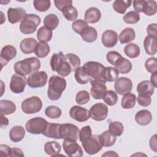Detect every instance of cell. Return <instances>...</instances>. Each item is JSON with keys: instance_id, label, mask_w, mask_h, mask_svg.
<instances>
[{"instance_id": "6da1fadb", "label": "cell", "mask_w": 157, "mask_h": 157, "mask_svg": "<svg viewBox=\"0 0 157 157\" xmlns=\"http://www.w3.org/2000/svg\"><path fill=\"white\" fill-rule=\"evenodd\" d=\"M40 67V60L36 57H30L18 61L13 65V69L16 74L23 76L37 72Z\"/></svg>"}, {"instance_id": "7a4b0ae2", "label": "cell", "mask_w": 157, "mask_h": 157, "mask_svg": "<svg viewBox=\"0 0 157 157\" xmlns=\"http://www.w3.org/2000/svg\"><path fill=\"white\" fill-rule=\"evenodd\" d=\"M66 88V80L58 75L52 76L48 81L47 96L50 100L59 99Z\"/></svg>"}, {"instance_id": "3957f363", "label": "cell", "mask_w": 157, "mask_h": 157, "mask_svg": "<svg viewBox=\"0 0 157 157\" xmlns=\"http://www.w3.org/2000/svg\"><path fill=\"white\" fill-rule=\"evenodd\" d=\"M41 21L40 18L36 14H26L20 25V30L24 34L34 33Z\"/></svg>"}, {"instance_id": "277c9868", "label": "cell", "mask_w": 157, "mask_h": 157, "mask_svg": "<svg viewBox=\"0 0 157 157\" xmlns=\"http://www.w3.org/2000/svg\"><path fill=\"white\" fill-rule=\"evenodd\" d=\"M83 67L91 80H99L106 83L102 77L103 72L105 67L101 63L88 61L85 63Z\"/></svg>"}, {"instance_id": "5b68a950", "label": "cell", "mask_w": 157, "mask_h": 157, "mask_svg": "<svg viewBox=\"0 0 157 157\" xmlns=\"http://www.w3.org/2000/svg\"><path fill=\"white\" fill-rule=\"evenodd\" d=\"M48 121L42 117H35L29 119L25 124L26 130L33 134H43L45 131Z\"/></svg>"}, {"instance_id": "8992f818", "label": "cell", "mask_w": 157, "mask_h": 157, "mask_svg": "<svg viewBox=\"0 0 157 157\" xmlns=\"http://www.w3.org/2000/svg\"><path fill=\"white\" fill-rule=\"evenodd\" d=\"M22 111L26 114H34L39 112L42 107V102L37 96H31L21 102Z\"/></svg>"}, {"instance_id": "52a82bcc", "label": "cell", "mask_w": 157, "mask_h": 157, "mask_svg": "<svg viewBox=\"0 0 157 157\" xmlns=\"http://www.w3.org/2000/svg\"><path fill=\"white\" fill-rule=\"evenodd\" d=\"M78 128L71 123L61 124L60 136L61 139L66 140L77 141L79 136Z\"/></svg>"}, {"instance_id": "ba28073f", "label": "cell", "mask_w": 157, "mask_h": 157, "mask_svg": "<svg viewBox=\"0 0 157 157\" xmlns=\"http://www.w3.org/2000/svg\"><path fill=\"white\" fill-rule=\"evenodd\" d=\"M48 75L45 71H37L30 74L27 78L29 87L36 88L45 86L47 82Z\"/></svg>"}, {"instance_id": "9c48e42d", "label": "cell", "mask_w": 157, "mask_h": 157, "mask_svg": "<svg viewBox=\"0 0 157 157\" xmlns=\"http://www.w3.org/2000/svg\"><path fill=\"white\" fill-rule=\"evenodd\" d=\"M90 117L98 121L104 120L108 115L107 106L101 102H98L92 105L89 110Z\"/></svg>"}, {"instance_id": "30bf717a", "label": "cell", "mask_w": 157, "mask_h": 157, "mask_svg": "<svg viewBox=\"0 0 157 157\" xmlns=\"http://www.w3.org/2000/svg\"><path fill=\"white\" fill-rule=\"evenodd\" d=\"M27 83V78L25 76L15 74L12 75L10 78L9 88L14 93H21L24 91L25 88Z\"/></svg>"}, {"instance_id": "8fae6325", "label": "cell", "mask_w": 157, "mask_h": 157, "mask_svg": "<svg viewBox=\"0 0 157 157\" xmlns=\"http://www.w3.org/2000/svg\"><path fill=\"white\" fill-rule=\"evenodd\" d=\"M85 151L90 155H93L99 152L102 146L101 145L99 137L97 135H92V136L86 141L82 142Z\"/></svg>"}, {"instance_id": "7c38bea8", "label": "cell", "mask_w": 157, "mask_h": 157, "mask_svg": "<svg viewBox=\"0 0 157 157\" xmlns=\"http://www.w3.org/2000/svg\"><path fill=\"white\" fill-rule=\"evenodd\" d=\"M63 147L65 153L68 156L82 157L83 156V150L76 141L64 140Z\"/></svg>"}, {"instance_id": "4fadbf2b", "label": "cell", "mask_w": 157, "mask_h": 157, "mask_svg": "<svg viewBox=\"0 0 157 157\" xmlns=\"http://www.w3.org/2000/svg\"><path fill=\"white\" fill-rule=\"evenodd\" d=\"M91 88L90 89V94L95 99H102L105 93L107 91L105 82L99 80H90Z\"/></svg>"}, {"instance_id": "5bb4252c", "label": "cell", "mask_w": 157, "mask_h": 157, "mask_svg": "<svg viewBox=\"0 0 157 157\" xmlns=\"http://www.w3.org/2000/svg\"><path fill=\"white\" fill-rule=\"evenodd\" d=\"M114 88L117 93L124 95L131 92L132 88V83L129 78L123 77L118 78L115 83Z\"/></svg>"}, {"instance_id": "9a60e30c", "label": "cell", "mask_w": 157, "mask_h": 157, "mask_svg": "<svg viewBox=\"0 0 157 157\" xmlns=\"http://www.w3.org/2000/svg\"><path fill=\"white\" fill-rule=\"evenodd\" d=\"M69 115L72 119L78 122H84L90 118L89 111L78 105H74L71 108Z\"/></svg>"}, {"instance_id": "2e32d148", "label": "cell", "mask_w": 157, "mask_h": 157, "mask_svg": "<svg viewBox=\"0 0 157 157\" xmlns=\"http://www.w3.org/2000/svg\"><path fill=\"white\" fill-rule=\"evenodd\" d=\"M26 15V11L22 7H10L7 10L8 20L12 24H15L22 21Z\"/></svg>"}, {"instance_id": "e0dca14e", "label": "cell", "mask_w": 157, "mask_h": 157, "mask_svg": "<svg viewBox=\"0 0 157 157\" xmlns=\"http://www.w3.org/2000/svg\"><path fill=\"white\" fill-rule=\"evenodd\" d=\"M17 56V50L16 48L10 45H7L2 47L1 54L0 59L1 63L2 64V67L6 65L9 61L13 59Z\"/></svg>"}, {"instance_id": "ac0fdd59", "label": "cell", "mask_w": 157, "mask_h": 157, "mask_svg": "<svg viewBox=\"0 0 157 157\" xmlns=\"http://www.w3.org/2000/svg\"><path fill=\"white\" fill-rule=\"evenodd\" d=\"M101 41L102 44L108 48L114 47L118 42V34L113 30L105 31L101 36Z\"/></svg>"}, {"instance_id": "d6986e66", "label": "cell", "mask_w": 157, "mask_h": 157, "mask_svg": "<svg viewBox=\"0 0 157 157\" xmlns=\"http://www.w3.org/2000/svg\"><path fill=\"white\" fill-rule=\"evenodd\" d=\"M37 44V40L34 38H26L21 41L20 48L23 53L31 54L35 52Z\"/></svg>"}, {"instance_id": "ffe728a7", "label": "cell", "mask_w": 157, "mask_h": 157, "mask_svg": "<svg viewBox=\"0 0 157 157\" xmlns=\"http://www.w3.org/2000/svg\"><path fill=\"white\" fill-rule=\"evenodd\" d=\"M60 127L61 124L48 123L47 126L42 134L47 137L61 139Z\"/></svg>"}, {"instance_id": "44dd1931", "label": "cell", "mask_w": 157, "mask_h": 157, "mask_svg": "<svg viewBox=\"0 0 157 157\" xmlns=\"http://www.w3.org/2000/svg\"><path fill=\"white\" fill-rule=\"evenodd\" d=\"M155 90V86L149 80L140 82L137 86V91L139 95L151 96Z\"/></svg>"}, {"instance_id": "7402d4cb", "label": "cell", "mask_w": 157, "mask_h": 157, "mask_svg": "<svg viewBox=\"0 0 157 157\" xmlns=\"http://www.w3.org/2000/svg\"><path fill=\"white\" fill-rule=\"evenodd\" d=\"M101 17L100 10L96 7H90L85 13V21L90 23H96L99 21Z\"/></svg>"}, {"instance_id": "603a6c76", "label": "cell", "mask_w": 157, "mask_h": 157, "mask_svg": "<svg viewBox=\"0 0 157 157\" xmlns=\"http://www.w3.org/2000/svg\"><path fill=\"white\" fill-rule=\"evenodd\" d=\"M135 120L137 124L145 126L148 124L152 120V115L148 110H141L136 113Z\"/></svg>"}, {"instance_id": "cb8c5ba5", "label": "cell", "mask_w": 157, "mask_h": 157, "mask_svg": "<svg viewBox=\"0 0 157 157\" xmlns=\"http://www.w3.org/2000/svg\"><path fill=\"white\" fill-rule=\"evenodd\" d=\"M144 49L147 54L155 55L156 53V37L147 36L144 40Z\"/></svg>"}, {"instance_id": "d4e9b609", "label": "cell", "mask_w": 157, "mask_h": 157, "mask_svg": "<svg viewBox=\"0 0 157 157\" xmlns=\"http://www.w3.org/2000/svg\"><path fill=\"white\" fill-rule=\"evenodd\" d=\"M115 68L121 74H128L132 69L131 61L123 56L118 59L114 64Z\"/></svg>"}, {"instance_id": "484cf974", "label": "cell", "mask_w": 157, "mask_h": 157, "mask_svg": "<svg viewBox=\"0 0 157 157\" xmlns=\"http://www.w3.org/2000/svg\"><path fill=\"white\" fill-rule=\"evenodd\" d=\"M9 138L13 142L21 141L25 136V130L21 126H15L9 131Z\"/></svg>"}, {"instance_id": "4316f807", "label": "cell", "mask_w": 157, "mask_h": 157, "mask_svg": "<svg viewBox=\"0 0 157 157\" xmlns=\"http://www.w3.org/2000/svg\"><path fill=\"white\" fill-rule=\"evenodd\" d=\"M98 137L101 145L105 147L113 146L117 140L116 136L112 135L108 130L101 133Z\"/></svg>"}, {"instance_id": "83f0119b", "label": "cell", "mask_w": 157, "mask_h": 157, "mask_svg": "<svg viewBox=\"0 0 157 157\" xmlns=\"http://www.w3.org/2000/svg\"><path fill=\"white\" fill-rule=\"evenodd\" d=\"M136 37V33L131 28H126L119 34V40L121 44H124L132 41Z\"/></svg>"}, {"instance_id": "f1b7e54d", "label": "cell", "mask_w": 157, "mask_h": 157, "mask_svg": "<svg viewBox=\"0 0 157 157\" xmlns=\"http://www.w3.org/2000/svg\"><path fill=\"white\" fill-rule=\"evenodd\" d=\"M16 110V105L9 100L0 101V113L1 115H7L12 114Z\"/></svg>"}, {"instance_id": "f546056e", "label": "cell", "mask_w": 157, "mask_h": 157, "mask_svg": "<svg viewBox=\"0 0 157 157\" xmlns=\"http://www.w3.org/2000/svg\"><path fill=\"white\" fill-rule=\"evenodd\" d=\"M61 147L60 144L56 141L47 142L44 145V151L49 156H56L60 153Z\"/></svg>"}, {"instance_id": "4dcf8cb0", "label": "cell", "mask_w": 157, "mask_h": 157, "mask_svg": "<svg viewBox=\"0 0 157 157\" xmlns=\"http://www.w3.org/2000/svg\"><path fill=\"white\" fill-rule=\"evenodd\" d=\"M118 77L119 72L115 67L111 66L105 67L103 72L102 77L105 82H115L118 78Z\"/></svg>"}, {"instance_id": "1f68e13d", "label": "cell", "mask_w": 157, "mask_h": 157, "mask_svg": "<svg viewBox=\"0 0 157 157\" xmlns=\"http://www.w3.org/2000/svg\"><path fill=\"white\" fill-rule=\"evenodd\" d=\"M80 36L84 41L91 43L94 42L96 40L98 37V33L94 28L88 26L80 34Z\"/></svg>"}, {"instance_id": "d6a6232c", "label": "cell", "mask_w": 157, "mask_h": 157, "mask_svg": "<svg viewBox=\"0 0 157 157\" xmlns=\"http://www.w3.org/2000/svg\"><path fill=\"white\" fill-rule=\"evenodd\" d=\"M136 96L132 93H127L123 96L121 101V106L124 109H130L134 107Z\"/></svg>"}, {"instance_id": "836d02e7", "label": "cell", "mask_w": 157, "mask_h": 157, "mask_svg": "<svg viewBox=\"0 0 157 157\" xmlns=\"http://www.w3.org/2000/svg\"><path fill=\"white\" fill-rule=\"evenodd\" d=\"M53 32L44 26H41L37 32V37L40 42H49L52 37Z\"/></svg>"}, {"instance_id": "e575fe53", "label": "cell", "mask_w": 157, "mask_h": 157, "mask_svg": "<svg viewBox=\"0 0 157 157\" xmlns=\"http://www.w3.org/2000/svg\"><path fill=\"white\" fill-rule=\"evenodd\" d=\"M132 4V1H123V0H116L113 3V10L120 14H123L126 9L129 7Z\"/></svg>"}, {"instance_id": "d590c367", "label": "cell", "mask_w": 157, "mask_h": 157, "mask_svg": "<svg viewBox=\"0 0 157 157\" xmlns=\"http://www.w3.org/2000/svg\"><path fill=\"white\" fill-rule=\"evenodd\" d=\"M125 55L130 58H135L140 55V48L139 45L134 43H131L126 45L124 48Z\"/></svg>"}, {"instance_id": "8d00e7d4", "label": "cell", "mask_w": 157, "mask_h": 157, "mask_svg": "<svg viewBox=\"0 0 157 157\" xmlns=\"http://www.w3.org/2000/svg\"><path fill=\"white\" fill-rule=\"evenodd\" d=\"M59 24V19L55 14L47 15L44 20V26L50 30L55 29Z\"/></svg>"}, {"instance_id": "74e56055", "label": "cell", "mask_w": 157, "mask_h": 157, "mask_svg": "<svg viewBox=\"0 0 157 157\" xmlns=\"http://www.w3.org/2000/svg\"><path fill=\"white\" fill-rule=\"evenodd\" d=\"M75 78L77 83L83 85L90 81V77L87 75L83 66L79 67L75 71Z\"/></svg>"}, {"instance_id": "f35d334b", "label": "cell", "mask_w": 157, "mask_h": 157, "mask_svg": "<svg viewBox=\"0 0 157 157\" xmlns=\"http://www.w3.org/2000/svg\"><path fill=\"white\" fill-rule=\"evenodd\" d=\"M50 46L47 42H39L35 50V55L39 58H44L47 56L50 53Z\"/></svg>"}, {"instance_id": "ab89813d", "label": "cell", "mask_w": 157, "mask_h": 157, "mask_svg": "<svg viewBox=\"0 0 157 157\" xmlns=\"http://www.w3.org/2000/svg\"><path fill=\"white\" fill-rule=\"evenodd\" d=\"M61 12L63 16L68 21H75L78 16V12L75 7L72 6V5L64 7Z\"/></svg>"}, {"instance_id": "60d3db41", "label": "cell", "mask_w": 157, "mask_h": 157, "mask_svg": "<svg viewBox=\"0 0 157 157\" xmlns=\"http://www.w3.org/2000/svg\"><path fill=\"white\" fill-rule=\"evenodd\" d=\"M64 58L71 66L72 71H75V70L80 67L81 61L80 58L75 54L67 53L64 55Z\"/></svg>"}, {"instance_id": "b9f144b4", "label": "cell", "mask_w": 157, "mask_h": 157, "mask_svg": "<svg viewBox=\"0 0 157 157\" xmlns=\"http://www.w3.org/2000/svg\"><path fill=\"white\" fill-rule=\"evenodd\" d=\"M124 130L123 124L120 121H112L109 124V131L115 136H121Z\"/></svg>"}, {"instance_id": "7bdbcfd3", "label": "cell", "mask_w": 157, "mask_h": 157, "mask_svg": "<svg viewBox=\"0 0 157 157\" xmlns=\"http://www.w3.org/2000/svg\"><path fill=\"white\" fill-rule=\"evenodd\" d=\"M71 72H72V71L71 66L66 60L65 58H64L61 64H59L56 72L59 75H61L62 77H66L69 75Z\"/></svg>"}, {"instance_id": "ee69618b", "label": "cell", "mask_w": 157, "mask_h": 157, "mask_svg": "<svg viewBox=\"0 0 157 157\" xmlns=\"http://www.w3.org/2000/svg\"><path fill=\"white\" fill-rule=\"evenodd\" d=\"M105 103L108 105L112 106L116 104L118 101L117 93L112 90H107L102 98Z\"/></svg>"}, {"instance_id": "f6af8a7d", "label": "cell", "mask_w": 157, "mask_h": 157, "mask_svg": "<svg viewBox=\"0 0 157 157\" xmlns=\"http://www.w3.org/2000/svg\"><path fill=\"white\" fill-rule=\"evenodd\" d=\"M64 58V55L61 52H59V53H54L50 60V66L52 70L54 72H56L58 68L61 64V61Z\"/></svg>"}, {"instance_id": "bcb514c9", "label": "cell", "mask_w": 157, "mask_h": 157, "mask_svg": "<svg viewBox=\"0 0 157 157\" xmlns=\"http://www.w3.org/2000/svg\"><path fill=\"white\" fill-rule=\"evenodd\" d=\"M61 110L57 106L50 105L48 106L45 110V114L50 118L56 119L61 115Z\"/></svg>"}, {"instance_id": "7dc6e473", "label": "cell", "mask_w": 157, "mask_h": 157, "mask_svg": "<svg viewBox=\"0 0 157 157\" xmlns=\"http://www.w3.org/2000/svg\"><path fill=\"white\" fill-rule=\"evenodd\" d=\"M33 6L36 10L43 12L50 9L51 2L49 0H35L33 1Z\"/></svg>"}, {"instance_id": "c3c4849f", "label": "cell", "mask_w": 157, "mask_h": 157, "mask_svg": "<svg viewBox=\"0 0 157 157\" xmlns=\"http://www.w3.org/2000/svg\"><path fill=\"white\" fill-rule=\"evenodd\" d=\"M88 26V23L82 19L76 20L72 24V29L78 34H80Z\"/></svg>"}, {"instance_id": "681fc988", "label": "cell", "mask_w": 157, "mask_h": 157, "mask_svg": "<svg viewBox=\"0 0 157 157\" xmlns=\"http://www.w3.org/2000/svg\"><path fill=\"white\" fill-rule=\"evenodd\" d=\"M157 11V4L155 1H146L144 13L147 16L154 15Z\"/></svg>"}, {"instance_id": "f907efd6", "label": "cell", "mask_w": 157, "mask_h": 157, "mask_svg": "<svg viewBox=\"0 0 157 157\" xmlns=\"http://www.w3.org/2000/svg\"><path fill=\"white\" fill-rule=\"evenodd\" d=\"M123 21L128 24H135L140 20V15L135 11H130L123 16Z\"/></svg>"}, {"instance_id": "816d5d0a", "label": "cell", "mask_w": 157, "mask_h": 157, "mask_svg": "<svg viewBox=\"0 0 157 157\" xmlns=\"http://www.w3.org/2000/svg\"><path fill=\"white\" fill-rule=\"evenodd\" d=\"M90 99V93L86 90L79 91L75 96V101L78 104L83 105L86 104Z\"/></svg>"}, {"instance_id": "f5cc1de1", "label": "cell", "mask_w": 157, "mask_h": 157, "mask_svg": "<svg viewBox=\"0 0 157 157\" xmlns=\"http://www.w3.org/2000/svg\"><path fill=\"white\" fill-rule=\"evenodd\" d=\"M145 67L146 70L150 73L157 72V59L155 57L148 58L145 63Z\"/></svg>"}, {"instance_id": "db71d44e", "label": "cell", "mask_w": 157, "mask_h": 157, "mask_svg": "<svg viewBox=\"0 0 157 157\" xmlns=\"http://www.w3.org/2000/svg\"><path fill=\"white\" fill-rule=\"evenodd\" d=\"M92 136V131L90 126H85L79 131V139L81 142L86 141Z\"/></svg>"}, {"instance_id": "11a10c76", "label": "cell", "mask_w": 157, "mask_h": 157, "mask_svg": "<svg viewBox=\"0 0 157 157\" xmlns=\"http://www.w3.org/2000/svg\"><path fill=\"white\" fill-rule=\"evenodd\" d=\"M122 56L118 52L115 51L109 52L106 55V59L107 61L113 66L117 62V61Z\"/></svg>"}, {"instance_id": "9f6ffc18", "label": "cell", "mask_w": 157, "mask_h": 157, "mask_svg": "<svg viewBox=\"0 0 157 157\" xmlns=\"http://www.w3.org/2000/svg\"><path fill=\"white\" fill-rule=\"evenodd\" d=\"M137 101L138 104L143 107H148L150 105L151 102V99L150 96H144V95H139L138 96Z\"/></svg>"}, {"instance_id": "6f0895ef", "label": "cell", "mask_w": 157, "mask_h": 157, "mask_svg": "<svg viewBox=\"0 0 157 157\" xmlns=\"http://www.w3.org/2000/svg\"><path fill=\"white\" fill-rule=\"evenodd\" d=\"M54 3L56 7L60 11L64 7L72 5V1L71 0H55Z\"/></svg>"}, {"instance_id": "680465c9", "label": "cell", "mask_w": 157, "mask_h": 157, "mask_svg": "<svg viewBox=\"0 0 157 157\" xmlns=\"http://www.w3.org/2000/svg\"><path fill=\"white\" fill-rule=\"evenodd\" d=\"M145 2H146V1H144V0L133 1L132 3H133V7L135 10V12H136L138 13L139 12H143L145 8Z\"/></svg>"}, {"instance_id": "91938a15", "label": "cell", "mask_w": 157, "mask_h": 157, "mask_svg": "<svg viewBox=\"0 0 157 157\" xmlns=\"http://www.w3.org/2000/svg\"><path fill=\"white\" fill-rule=\"evenodd\" d=\"M156 23H151L148 25L147 28V32L148 33V36H151L156 37Z\"/></svg>"}, {"instance_id": "94428289", "label": "cell", "mask_w": 157, "mask_h": 157, "mask_svg": "<svg viewBox=\"0 0 157 157\" xmlns=\"http://www.w3.org/2000/svg\"><path fill=\"white\" fill-rule=\"evenodd\" d=\"M10 149L8 145L5 144L0 145V156H9Z\"/></svg>"}, {"instance_id": "6125c7cd", "label": "cell", "mask_w": 157, "mask_h": 157, "mask_svg": "<svg viewBox=\"0 0 157 157\" xmlns=\"http://www.w3.org/2000/svg\"><path fill=\"white\" fill-rule=\"evenodd\" d=\"M9 156H24V154L23 151L18 148H11L10 149V152L9 154Z\"/></svg>"}, {"instance_id": "be15d7a7", "label": "cell", "mask_w": 157, "mask_h": 157, "mask_svg": "<svg viewBox=\"0 0 157 157\" xmlns=\"http://www.w3.org/2000/svg\"><path fill=\"white\" fill-rule=\"evenodd\" d=\"M149 144H150V148L153 151H154L155 152H156L157 151V150H156V148H157V146H156V134H155L153 136H151V137L150 139Z\"/></svg>"}, {"instance_id": "e7e4bbea", "label": "cell", "mask_w": 157, "mask_h": 157, "mask_svg": "<svg viewBox=\"0 0 157 157\" xmlns=\"http://www.w3.org/2000/svg\"><path fill=\"white\" fill-rule=\"evenodd\" d=\"M9 124L8 119L4 117L3 115H1V127L2 128H5Z\"/></svg>"}, {"instance_id": "03108f58", "label": "cell", "mask_w": 157, "mask_h": 157, "mask_svg": "<svg viewBox=\"0 0 157 157\" xmlns=\"http://www.w3.org/2000/svg\"><path fill=\"white\" fill-rule=\"evenodd\" d=\"M156 75H157V72H155L154 73L151 74V75L150 77V82L153 84V85L156 88L157 86V83H156Z\"/></svg>"}, {"instance_id": "003e7915", "label": "cell", "mask_w": 157, "mask_h": 157, "mask_svg": "<svg viewBox=\"0 0 157 157\" xmlns=\"http://www.w3.org/2000/svg\"><path fill=\"white\" fill-rule=\"evenodd\" d=\"M102 156H118V155L114 151H108L103 154Z\"/></svg>"}]
</instances>
